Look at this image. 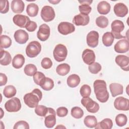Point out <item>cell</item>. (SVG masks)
<instances>
[{
  "instance_id": "cell-4",
  "label": "cell",
  "mask_w": 129,
  "mask_h": 129,
  "mask_svg": "<svg viewBox=\"0 0 129 129\" xmlns=\"http://www.w3.org/2000/svg\"><path fill=\"white\" fill-rule=\"evenodd\" d=\"M54 58L58 62L65 60L68 55V50L65 45L62 44H57L53 51Z\"/></svg>"
},
{
  "instance_id": "cell-5",
  "label": "cell",
  "mask_w": 129,
  "mask_h": 129,
  "mask_svg": "<svg viewBox=\"0 0 129 129\" xmlns=\"http://www.w3.org/2000/svg\"><path fill=\"white\" fill-rule=\"evenodd\" d=\"M111 32L112 33L114 38L119 39L125 38V36H122L120 34L121 32H122L124 28V24L121 21L119 20H114L111 24Z\"/></svg>"
},
{
  "instance_id": "cell-2",
  "label": "cell",
  "mask_w": 129,
  "mask_h": 129,
  "mask_svg": "<svg viewBox=\"0 0 129 129\" xmlns=\"http://www.w3.org/2000/svg\"><path fill=\"white\" fill-rule=\"evenodd\" d=\"M42 97V92L39 89H34L31 92L26 94L23 100L25 104L30 108H35Z\"/></svg>"
},
{
  "instance_id": "cell-30",
  "label": "cell",
  "mask_w": 129,
  "mask_h": 129,
  "mask_svg": "<svg viewBox=\"0 0 129 129\" xmlns=\"http://www.w3.org/2000/svg\"><path fill=\"white\" fill-rule=\"evenodd\" d=\"M103 44L107 47L112 45L114 41V37L111 32H106L102 36Z\"/></svg>"
},
{
  "instance_id": "cell-1",
  "label": "cell",
  "mask_w": 129,
  "mask_h": 129,
  "mask_svg": "<svg viewBox=\"0 0 129 129\" xmlns=\"http://www.w3.org/2000/svg\"><path fill=\"white\" fill-rule=\"evenodd\" d=\"M93 87L97 99L100 102H106L109 99V94L107 90L106 83L105 81L95 80L93 83Z\"/></svg>"
},
{
  "instance_id": "cell-11",
  "label": "cell",
  "mask_w": 129,
  "mask_h": 129,
  "mask_svg": "<svg viewBox=\"0 0 129 129\" xmlns=\"http://www.w3.org/2000/svg\"><path fill=\"white\" fill-rule=\"evenodd\" d=\"M50 32L49 27L46 24H43L39 27V30L37 33V37L41 41H45L48 39Z\"/></svg>"
},
{
  "instance_id": "cell-10",
  "label": "cell",
  "mask_w": 129,
  "mask_h": 129,
  "mask_svg": "<svg viewBox=\"0 0 129 129\" xmlns=\"http://www.w3.org/2000/svg\"><path fill=\"white\" fill-rule=\"evenodd\" d=\"M114 106L118 110L128 111L129 110V100L123 97H118L114 101Z\"/></svg>"
},
{
  "instance_id": "cell-47",
  "label": "cell",
  "mask_w": 129,
  "mask_h": 129,
  "mask_svg": "<svg viewBox=\"0 0 129 129\" xmlns=\"http://www.w3.org/2000/svg\"><path fill=\"white\" fill-rule=\"evenodd\" d=\"M68 113V109L65 107H59L56 109V114L58 116L62 117L67 115Z\"/></svg>"
},
{
  "instance_id": "cell-24",
  "label": "cell",
  "mask_w": 129,
  "mask_h": 129,
  "mask_svg": "<svg viewBox=\"0 0 129 129\" xmlns=\"http://www.w3.org/2000/svg\"><path fill=\"white\" fill-rule=\"evenodd\" d=\"M97 11L100 14L106 15L110 11V5L106 1H101L97 5Z\"/></svg>"
},
{
  "instance_id": "cell-45",
  "label": "cell",
  "mask_w": 129,
  "mask_h": 129,
  "mask_svg": "<svg viewBox=\"0 0 129 129\" xmlns=\"http://www.w3.org/2000/svg\"><path fill=\"white\" fill-rule=\"evenodd\" d=\"M14 129H18V128H22V129H29V124L24 120H20L17 122L14 127Z\"/></svg>"
},
{
  "instance_id": "cell-35",
  "label": "cell",
  "mask_w": 129,
  "mask_h": 129,
  "mask_svg": "<svg viewBox=\"0 0 129 129\" xmlns=\"http://www.w3.org/2000/svg\"><path fill=\"white\" fill-rule=\"evenodd\" d=\"M115 120L117 125L120 127H122L126 124L127 118L125 114L123 113H120L116 115Z\"/></svg>"
},
{
  "instance_id": "cell-39",
  "label": "cell",
  "mask_w": 129,
  "mask_h": 129,
  "mask_svg": "<svg viewBox=\"0 0 129 129\" xmlns=\"http://www.w3.org/2000/svg\"><path fill=\"white\" fill-rule=\"evenodd\" d=\"M24 72L26 75L28 76H33L37 72V68L33 64H28L24 67Z\"/></svg>"
},
{
  "instance_id": "cell-28",
  "label": "cell",
  "mask_w": 129,
  "mask_h": 129,
  "mask_svg": "<svg viewBox=\"0 0 129 129\" xmlns=\"http://www.w3.org/2000/svg\"><path fill=\"white\" fill-rule=\"evenodd\" d=\"M39 7L35 3H30L28 4L26 8V12L29 16L34 17L38 14Z\"/></svg>"
},
{
  "instance_id": "cell-53",
  "label": "cell",
  "mask_w": 129,
  "mask_h": 129,
  "mask_svg": "<svg viewBox=\"0 0 129 129\" xmlns=\"http://www.w3.org/2000/svg\"><path fill=\"white\" fill-rule=\"evenodd\" d=\"M0 109H1V113H2V115H1V118H2L3 117V115H2V114H3V109H2V108H1Z\"/></svg>"
},
{
  "instance_id": "cell-14",
  "label": "cell",
  "mask_w": 129,
  "mask_h": 129,
  "mask_svg": "<svg viewBox=\"0 0 129 129\" xmlns=\"http://www.w3.org/2000/svg\"><path fill=\"white\" fill-rule=\"evenodd\" d=\"M114 50L120 53H125L129 50V42L127 39L125 38L118 41L114 46Z\"/></svg>"
},
{
  "instance_id": "cell-48",
  "label": "cell",
  "mask_w": 129,
  "mask_h": 129,
  "mask_svg": "<svg viewBox=\"0 0 129 129\" xmlns=\"http://www.w3.org/2000/svg\"><path fill=\"white\" fill-rule=\"evenodd\" d=\"M37 27V25L36 22L34 21H30L26 26L25 28L29 32H33L36 29Z\"/></svg>"
},
{
  "instance_id": "cell-43",
  "label": "cell",
  "mask_w": 129,
  "mask_h": 129,
  "mask_svg": "<svg viewBox=\"0 0 129 129\" xmlns=\"http://www.w3.org/2000/svg\"><path fill=\"white\" fill-rule=\"evenodd\" d=\"M79 10L80 13L85 15H88L91 12L92 8L89 5L82 4L79 6Z\"/></svg>"
},
{
  "instance_id": "cell-17",
  "label": "cell",
  "mask_w": 129,
  "mask_h": 129,
  "mask_svg": "<svg viewBox=\"0 0 129 129\" xmlns=\"http://www.w3.org/2000/svg\"><path fill=\"white\" fill-rule=\"evenodd\" d=\"M14 36L15 41L20 44L26 43L29 39L27 32L22 29H19L15 31Z\"/></svg>"
},
{
  "instance_id": "cell-15",
  "label": "cell",
  "mask_w": 129,
  "mask_h": 129,
  "mask_svg": "<svg viewBox=\"0 0 129 129\" xmlns=\"http://www.w3.org/2000/svg\"><path fill=\"white\" fill-rule=\"evenodd\" d=\"M115 61L122 70L129 71V58L128 56L124 55H118L116 56Z\"/></svg>"
},
{
  "instance_id": "cell-36",
  "label": "cell",
  "mask_w": 129,
  "mask_h": 129,
  "mask_svg": "<svg viewBox=\"0 0 129 129\" xmlns=\"http://www.w3.org/2000/svg\"><path fill=\"white\" fill-rule=\"evenodd\" d=\"M95 22L97 26L101 28H105L108 25V20L107 18L104 16H100L97 17Z\"/></svg>"
},
{
  "instance_id": "cell-7",
  "label": "cell",
  "mask_w": 129,
  "mask_h": 129,
  "mask_svg": "<svg viewBox=\"0 0 129 129\" xmlns=\"http://www.w3.org/2000/svg\"><path fill=\"white\" fill-rule=\"evenodd\" d=\"M5 108L9 112H17L21 108V101L18 98L13 97L6 102Z\"/></svg>"
},
{
  "instance_id": "cell-52",
  "label": "cell",
  "mask_w": 129,
  "mask_h": 129,
  "mask_svg": "<svg viewBox=\"0 0 129 129\" xmlns=\"http://www.w3.org/2000/svg\"><path fill=\"white\" fill-rule=\"evenodd\" d=\"M66 128V127L63 126L62 125H58L57 126H56L55 127V128Z\"/></svg>"
},
{
  "instance_id": "cell-33",
  "label": "cell",
  "mask_w": 129,
  "mask_h": 129,
  "mask_svg": "<svg viewBox=\"0 0 129 129\" xmlns=\"http://www.w3.org/2000/svg\"><path fill=\"white\" fill-rule=\"evenodd\" d=\"M46 77L44 74L41 72H36L33 75V80L35 84L41 86L45 80Z\"/></svg>"
},
{
  "instance_id": "cell-27",
  "label": "cell",
  "mask_w": 129,
  "mask_h": 129,
  "mask_svg": "<svg viewBox=\"0 0 129 129\" xmlns=\"http://www.w3.org/2000/svg\"><path fill=\"white\" fill-rule=\"evenodd\" d=\"M113 126V122L110 118H106L97 123L95 128L101 129H111Z\"/></svg>"
},
{
  "instance_id": "cell-44",
  "label": "cell",
  "mask_w": 129,
  "mask_h": 129,
  "mask_svg": "<svg viewBox=\"0 0 129 129\" xmlns=\"http://www.w3.org/2000/svg\"><path fill=\"white\" fill-rule=\"evenodd\" d=\"M1 13L6 14L9 10V3L7 0H1L0 1Z\"/></svg>"
},
{
  "instance_id": "cell-21",
  "label": "cell",
  "mask_w": 129,
  "mask_h": 129,
  "mask_svg": "<svg viewBox=\"0 0 129 129\" xmlns=\"http://www.w3.org/2000/svg\"><path fill=\"white\" fill-rule=\"evenodd\" d=\"M24 7L25 4L22 0H13L11 2V10L14 13H22L24 10Z\"/></svg>"
},
{
  "instance_id": "cell-34",
  "label": "cell",
  "mask_w": 129,
  "mask_h": 129,
  "mask_svg": "<svg viewBox=\"0 0 129 129\" xmlns=\"http://www.w3.org/2000/svg\"><path fill=\"white\" fill-rule=\"evenodd\" d=\"M12 40L11 38L6 35L1 36V48H7L11 46Z\"/></svg>"
},
{
  "instance_id": "cell-42",
  "label": "cell",
  "mask_w": 129,
  "mask_h": 129,
  "mask_svg": "<svg viewBox=\"0 0 129 129\" xmlns=\"http://www.w3.org/2000/svg\"><path fill=\"white\" fill-rule=\"evenodd\" d=\"M88 69L91 73L97 74L101 70V66L99 63L94 62L89 66Z\"/></svg>"
},
{
  "instance_id": "cell-12",
  "label": "cell",
  "mask_w": 129,
  "mask_h": 129,
  "mask_svg": "<svg viewBox=\"0 0 129 129\" xmlns=\"http://www.w3.org/2000/svg\"><path fill=\"white\" fill-rule=\"evenodd\" d=\"M48 108V112L45 116L44 124L47 128H52L56 123V112L53 108Z\"/></svg>"
},
{
  "instance_id": "cell-40",
  "label": "cell",
  "mask_w": 129,
  "mask_h": 129,
  "mask_svg": "<svg viewBox=\"0 0 129 129\" xmlns=\"http://www.w3.org/2000/svg\"><path fill=\"white\" fill-rule=\"evenodd\" d=\"M40 87L44 90H45V91L51 90L54 87V82L51 79L46 77V79L44 83Z\"/></svg>"
},
{
  "instance_id": "cell-46",
  "label": "cell",
  "mask_w": 129,
  "mask_h": 129,
  "mask_svg": "<svg viewBox=\"0 0 129 129\" xmlns=\"http://www.w3.org/2000/svg\"><path fill=\"white\" fill-rule=\"evenodd\" d=\"M41 65L44 69H48L52 67V62L50 58L48 57H44L41 60Z\"/></svg>"
},
{
  "instance_id": "cell-20",
  "label": "cell",
  "mask_w": 129,
  "mask_h": 129,
  "mask_svg": "<svg viewBox=\"0 0 129 129\" xmlns=\"http://www.w3.org/2000/svg\"><path fill=\"white\" fill-rule=\"evenodd\" d=\"M89 16L81 13L75 16L73 19V23L77 26H86L89 23Z\"/></svg>"
},
{
  "instance_id": "cell-51",
  "label": "cell",
  "mask_w": 129,
  "mask_h": 129,
  "mask_svg": "<svg viewBox=\"0 0 129 129\" xmlns=\"http://www.w3.org/2000/svg\"><path fill=\"white\" fill-rule=\"evenodd\" d=\"M48 2L53 5H56V4H57L58 3H59L60 2V1H49Z\"/></svg>"
},
{
  "instance_id": "cell-31",
  "label": "cell",
  "mask_w": 129,
  "mask_h": 129,
  "mask_svg": "<svg viewBox=\"0 0 129 129\" xmlns=\"http://www.w3.org/2000/svg\"><path fill=\"white\" fill-rule=\"evenodd\" d=\"M16 93V89L13 85H8L6 86L3 90V94L4 96L8 98H10L15 96Z\"/></svg>"
},
{
  "instance_id": "cell-41",
  "label": "cell",
  "mask_w": 129,
  "mask_h": 129,
  "mask_svg": "<svg viewBox=\"0 0 129 129\" xmlns=\"http://www.w3.org/2000/svg\"><path fill=\"white\" fill-rule=\"evenodd\" d=\"M80 93L81 95L84 98L89 97L91 93L90 86L87 84L83 85L80 88Z\"/></svg>"
},
{
  "instance_id": "cell-8",
  "label": "cell",
  "mask_w": 129,
  "mask_h": 129,
  "mask_svg": "<svg viewBox=\"0 0 129 129\" xmlns=\"http://www.w3.org/2000/svg\"><path fill=\"white\" fill-rule=\"evenodd\" d=\"M40 15L42 19L44 21L48 22L52 21L54 19L55 14L52 7L49 6H45L41 9Z\"/></svg>"
},
{
  "instance_id": "cell-9",
  "label": "cell",
  "mask_w": 129,
  "mask_h": 129,
  "mask_svg": "<svg viewBox=\"0 0 129 129\" xmlns=\"http://www.w3.org/2000/svg\"><path fill=\"white\" fill-rule=\"evenodd\" d=\"M58 31L62 35H68L74 32L75 30V27L74 24L68 22H60L57 27Z\"/></svg>"
},
{
  "instance_id": "cell-6",
  "label": "cell",
  "mask_w": 129,
  "mask_h": 129,
  "mask_svg": "<svg viewBox=\"0 0 129 129\" xmlns=\"http://www.w3.org/2000/svg\"><path fill=\"white\" fill-rule=\"evenodd\" d=\"M81 103L84 107H85L87 110L90 113H96L99 109V104L94 100H93L89 97H83L81 99Z\"/></svg>"
},
{
  "instance_id": "cell-19",
  "label": "cell",
  "mask_w": 129,
  "mask_h": 129,
  "mask_svg": "<svg viewBox=\"0 0 129 129\" xmlns=\"http://www.w3.org/2000/svg\"><path fill=\"white\" fill-rule=\"evenodd\" d=\"M113 11L116 16L122 18L127 14L128 8L123 3H118L114 5Z\"/></svg>"
},
{
  "instance_id": "cell-38",
  "label": "cell",
  "mask_w": 129,
  "mask_h": 129,
  "mask_svg": "<svg viewBox=\"0 0 129 129\" xmlns=\"http://www.w3.org/2000/svg\"><path fill=\"white\" fill-rule=\"evenodd\" d=\"M71 115L75 118L79 119L83 117L84 115V111L83 109L78 106H75L71 109Z\"/></svg>"
},
{
  "instance_id": "cell-37",
  "label": "cell",
  "mask_w": 129,
  "mask_h": 129,
  "mask_svg": "<svg viewBox=\"0 0 129 129\" xmlns=\"http://www.w3.org/2000/svg\"><path fill=\"white\" fill-rule=\"evenodd\" d=\"M49 108L43 105H38L35 109V113L38 116L45 117L48 113Z\"/></svg>"
},
{
  "instance_id": "cell-16",
  "label": "cell",
  "mask_w": 129,
  "mask_h": 129,
  "mask_svg": "<svg viewBox=\"0 0 129 129\" xmlns=\"http://www.w3.org/2000/svg\"><path fill=\"white\" fill-rule=\"evenodd\" d=\"M30 21V20L28 16L23 15L17 14L13 18V21L14 24L21 28H25Z\"/></svg>"
},
{
  "instance_id": "cell-3",
  "label": "cell",
  "mask_w": 129,
  "mask_h": 129,
  "mask_svg": "<svg viewBox=\"0 0 129 129\" xmlns=\"http://www.w3.org/2000/svg\"><path fill=\"white\" fill-rule=\"evenodd\" d=\"M41 50V45L37 41L30 42L26 48V54L30 58H33L37 56Z\"/></svg>"
},
{
  "instance_id": "cell-26",
  "label": "cell",
  "mask_w": 129,
  "mask_h": 129,
  "mask_svg": "<svg viewBox=\"0 0 129 129\" xmlns=\"http://www.w3.org/2000/svg\"><path fill=\"white\" fill-rule=\"evenodd\" d=\"M67 82L70 87L75 88L80 84V78L77 74H72L68 77Z\"/></svg>"
},
{
  "instance_id": "cell-32",
  "label": "cell",
  "mask_w": 129,
  "mask_h": 129,
  "mask_svg": "<svg viewBox=\"0 0 129 129\" xmlns=\"http://www.w3.org/2000/svg\"><path fill=\"white\" fill-rule=\"evenodd\" d=\"M84 123L85 125L89 128L95 127L97 123V118L93 115H87L84 120Z\"/></svg>"
},
{
  "instance_id": "cell-29",
  "label": "cell",
  "mask_w": 129,
  "mask_h": 129,
  "mask_svg": "<svg viewBox=\"0 0 129 129\" xmlns=\"http://www.w3.org/2000/svg\"><path fill=\"white\" fill-rule=\"evenodd\" d=\"M70 71V66L66 63H63L58 65L56 69V72L60 76L67 75Z\"/></svg>"
},
{
  "instance_id": "cell-25",
  "label": "cell",
  "mask_w": 129,
  "mask_h": 129,
  "mask_svg": "<svg viewBox=\"0 0 129 129\" xmlns=\"http://www.w3.org/2000/svg\"><path fill=\"white\" fill-rule=\"evenodd\" d=\"M24 63L25 57L21 54H16L12 59V66L16 69H19L22 68Z\"/></svg>"
},
{
  "instance_id": "cell-18",
  "label": "cell",
  "mask_w": 129,
  "mask_h": 129,
  "mask_svg": "<svg viewBox=\"0 0 129 129\" xmlns=\"http://www.w3.org/2000/svg\"><path fill=\"white\" fill-rule=\"evenodd\" d=\"M82 57L83 61L86 64L90 65L94 62L96 56L94 52L92 50L86 49L82 53Z\"/></svg>"
},
{
  "instance_id": "cell-23",
  "label": "cell",
  "mask_w": 129,
  "mask_h": 129,
  "mask_svg": "<svg viewBox=\"0 0 129 129\" xmlns=\"http://www.w3.org/2000/svg\"><path fill=\"white\" fill-rule=\"evenodd\" d=\"M12 60V57L10 53L6 50L1 48L0 63L2 66L9 65Z\"/></svg>"
},
{
  "instance_id": "cell-50",
  "label": "cell",
  "mask_w": 129,
  "mask_h": 129,
  "mask_svg": "<svg viewBox=\"0 0 129 129\" xmlns=\"http://www.w3.org/2000/svg\"><path fill=\"white\" fill-rule=\"evenodd\" d=\"M79 3H80L81 5L82 4H87L90 5L92 2V1H89V0H85V1H78Z\"/></svg>"
},
{
  "instance_id": "cell-49",
  "label": "cell",
  "mask_w": 129,
  "mask_h": 129,
  "mask_svg": "<svg viewBox=\"0 0 129 129\" xmlns=\"http://www.w3.org/2000/svg\"><path fill=\"white\" fill-rule=\"evenodd\" d=\"M8 78L7 76L3 73H0V86H3L7 83Z\"/></svg>"
},
{
  "instance_id": "cell-13",
  "label": "cell",
  "mask_w": 129,
  "mask_h": 129,
  "mask_svg": "<svg viewBox=\"0 0 129 129\" xmlns=\"http://www.w3.org/2000/svg\"><path fill=\"white\" fill-rule=\"evenodd\" d=\"M99 33L94 30L89 32L86 37V42L87 45L92 48L96 47L98 44Z\"/></svg>"
},
{
  "instance_id": "cell-22",
  "label": "cell",
  "mask_w": 129,
  "mask_h": 129,
  "mask_svg": "<svg viewBox=\"0 0 129 129\" xmlns=\"http://www.w3.org/2000/svg\"><path fill=\"white\" fill-rule=\"evenodd\" d=\"M109 89L111 95L114 97L123 93V86L122 85L117 83H113L109 85Z\"/></svg>"
}]
</instances>
